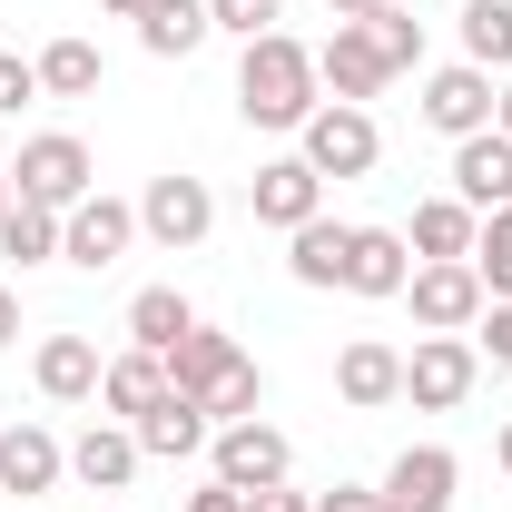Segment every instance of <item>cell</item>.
I'll list each match as a JSON object with an SVG mask.
<instances>
[{"label":"cell","mask_w":512,"mask_h":512,"mask_svg":"<svg viewBox=\"0 0 512 512\" xmlns=\"http://www.w3.org/2000/svg\"><path fill=\"white\" fill-rule=\"evenodd\" d=\"M237 109H247V128H306V119L325 109L316 50H306V40H286V30L247 40V60H237Z\"/></svg>","instance_id":"1"},{"label":"cell","mask_w":512,"mask_h":512,"mask_svg":"<svg viewBox=\"0 0 512 512\" xmlns=\"http://www.w3.org/2000/svg\"><path fill=\"white\" fill-rule=\"evenodd\" d=\"M404 306H414V325H424V335H473L493 296H483L473 256H444V266H414V276H404Z\"/></svg>","instance_id":"2"},{"label":"cell","mask_w":512,"mask_h":512,"mask_svg":"<svg viewBox=\"0 0 512 512\" xmlns=\"http://www.w3.org/2000/svg\"><path fill=\"white\" fill-rule=\"evenodd\" d=\"M89 178H99V168H89V148H79V138H69V128H50V138H30V148H20V168H10V197H30V207H79V197H89Z\"/></svg>","instance_id":"3"},{"label":"cell","mask_w":512,"mask_h":512,"mask_svg":"<svg viewBox=\"0 0 512 512\" xmlns=\"http://www.w3.org/2000/svg\"><path fill=\"white\" fill-rule=\"evenodd\" d=\"M207 463H217V483L266 493V483H286V473H296V444H286L266 414H247V424H217V434H207Z\"/></svg>","instance_id":"4"},{"label":"cell","mask_w":512,"mask_h":512,"mask_svg":"<svg viewBox=\"0 0 512 512\" xmlns=\"http://www.w3.org/2000/svg\"><path fill=\"white\" fill-rule=\"evenodd\" d=\"M473 375H483V345H473V335H424V345L404 355V394H414L424 414H453V404L473 394Z\"/></svg>","instance_id":"5"},{"label":"cell","mask_w":512,"mask_h":512,"mask_svg":"<svg viewBox=\"0 0 512 512\" xmlns=\"http://www.w3.org/2000/svg\"><path fill=\"white\" fill-rule=\"evenodd\" d=\"M375 158H384L375 109H345V99H335V109L306 119V168H316V178H365Z\"/></svg>","instance_id":"6"},{"label":"cell","mask_w":512,"mask_h":512,"mask_svg":"<svg viewBox=\"0 0 512 512\" xmlns=\"http://www.w3.org/2000/svg\"><path fill=\"white\" fill-rule=\"evenodd\" d=\"M138 227L158 237V247L178 256V247H207V227H217V197H207V178H148V197H138Z\"/></svg>","instance_id":"7"},{"label":"cell","mask_w":512,"mask_h":512,"mask_svg":"<svg viewBox=\"0 0 512 512\" xmlns=\"http://www.w3.org/2000/svg\"><path fill=\"white\" fill-rule=\"evenodd\" d=\"M128 237H138V207H119V197H79V207L60 217V256H69V266H89V276L119 266Z\"/></svg>","instance_id":"8"},{"label":"cell","mask_w":512,"mask_h":512,"mask_svg":"<svg viewBox=\"0 0 512 512\" xmlns=\"http://www.w3.org/2000/svg\"><path fill=\"white\" fill-rule=\"evenodd\" d=\"M424 128H444V138H483L493 128V69L453 60L424 79Z\"/></svg>","instance_id":"9"},{"label":"cell","mask_w":512,"mask_h":512,"mask_svg":"<svg viewBox=\"0 0 512 512\" xmlns=\"http://www.w3.org/2000/svg\"><path fill=\"white\" fill-rule=\"evenodd\" d=\"M453 463L444 444H404L394 453V473H384V493H375V512H453Z\"/></svg>","instance_id":"10"},{"label":"cell","mask_w":512,"mask_h":512,"mask_svg":"<svg viewBox=\"0 0 512 512\" xmlns=\"http://www.w3.org/2000/svg\"><path fill=\"white\" fill-rule=\"evenodd\" d=\"M453 197H463L473 217L512 207V138H503V128H483V138H453Z\"/></svg>","instance_id":"11"},{"label":"cell","mask_w":512,"mask_h":512,"mask_svg":"<svg viewBox=\"0 0 512 512\" xmlns=\"http://www.w3.org/2000/svg\"><path fill=\"white\" fill-rule=\"evenodd\" d=\"M247 197H256V217H266V227H286V237H296L306 217H325V207H316V197H325V178L306 168V158H266Z\"/></svg>","instance_id":"12"},{"label":"cell","mask_w":512,"mask_h":512,"mask_svg":"<svg viewBox=\"0 0 512 512\" xmlns=\"http://www.w3.org/2000/svg\"><path fill=\"white\" fill-rule=\"evenodd\" d=\"M316 79H325V89H335V99H345V109H365V99H375V89H384V79H394V69L375 60V40H365L355 20H335V40H325V50H316Z\"/></svg>","instance_id":"13"},{"label":"cell","mask_w":512,"mask_h":512,"mask_svg":"<svg viewBox=\"0 0 512 512\" xmlns=\"http://www.w3.org/2000/svg\"><path fill=\"white\" fill-rule=\"evenodd\" d=\"M404 276H414L404 227H355V247H345V296H404Z\"/></svg>","instance_id":"14"},{"label":"cell","mask_w":512,"mask_h":512,"mask_svg":"<svg viewBox=\"0 0 512 512\" xmlns=\"http://www.w3.org/2000/svg\"><path fill=\"white\" fill-rule=\"evenodd\" d=\"M30 375H40V394H50V404H89L109 365H99V345H89V335H40Z\"/></svg>","instance_id":"15"},{"label":"cell","mask_w":512,"mask_h":512,"mask_svg":"<svg viewBox=\"0 0 512 512\" xmlns=\"http://www.w3.org/2000/svg\"><path fill=\"white\" fill-rule=\"evenodd\" d=\"M237 365H247V355H237V335H217V325H188V335L168 345V384H178V394H197V404L237 375Z\"/></svg>","instance_id":"16"},{"label":"cell","mask_w":512,"mask_h":512,"mask_svg":"<svg viewBox=\"0 0 512 512\" xmlns=\"http://www.w3.org/2000/svg\"><path fill=\"white\" fill-rule=\"evenodd\" d=\"M335 394H345V404H365V414H375V404H404V355L375 345V335H355V345L335 355Z\"/></svg>","instance_id":"17"},{"label":"cell","mask_w":512,"mask_h":512,"mask_svg":"<svg viewBox=\"0 0 512 512\" xmlns=\"http://www.w3.org/2000/svg\"><path fill=\"white\" fill-rule=\"evenodd\" d=\"M128 434H138V453L178 463V453H207V434H217V424H207V404H197V394H178V384H168V404H148Z\"/></svg>","instance_id":"18"},{"label":"cell","mask_w":512,"mask_h":512,"mask_svg":"<svg viewBox=\"0 0 512 512\" xmlns=\"http://www.w3.org/2000/svg\"><path fill=\"white\" fill-rule=\"evenodd\" d=\"M60 473H69V453L50 424H10L0 434V493H50Z\"/></svg>","instance_id":"19"},{"label":"cell","mask_w":512,"mask_h":512,"mask_svg":"<svg viewBox=\"0 0 512 512\" xmlns=\"http://www.w3.org/2000/svg\"><path fill=\"white\" fill-rule=\"evenodd\" d=\"M473 227H483V217H473L463 197H424L414 227H404V247H414V266H444V256H473Z\"/></svg>","instance_id":"20"},{"label":"cell","mask_w":512,"mask_h":512,"mask_svg":"<svg viewBox=\"0 0 512 512\" xmlns=\"http://www.w3.org/2000/svg\"><path fill=\"white\" fill-rule=\"evenodd\" d=\"M99 404L109 414H148V404H168V355H148V345H128V355H109V375H99Z\"/></svg>","instance_id":"21"},{"label":"cell","mask_w":512,"mask_h":512,"mask_svg":"<svg viewBox=\"0 0 512 512\" xmlns=\"http://www.w3.org/2000/svg\"><path fill=\"white\" fill-rule=\"evenodd\" d=\"M69 473H79L89 493H119L128 473H138V434H128V424H89V434L69 444Z\"/></svg>","instance_id":"22"},{"label":"cell","mask_w":512,"mask_h":512,"mask_svg":"<svg viewBox=\"0 0 512 512\" xmlns=\"http://www.w3.org/2000/svg\"><path fill=\"white\" fill-rule=\"evenodd\" d=\"M345 247H355V227H335V217H306V227L286 237V266H296V286H345Z\"/></svg>","instance_id":"23"},{"label":"cell","mask_w":512,"mask_h":512,"mask_svg":"<svg viewBox=\"0 0 512 512\" xmlns=\"http://www.w3.org/2000/svg\"><path fill=\"white\" fill-rule=\"evenodd\" d=\"M207 30H217V20H207V0H148V10H138V40H148L158 60H188Z\"/></svg>","instance_id":"24"},{"label":"cell","mask_w":512,"mask_h":512,"mask_svg":"<svg viewBox=\"0 0 512 512\" xmlns=\"http://www.w3.org/2000/svg\"><path fill=\"white\" fill-rule=\"evenodd\" d=\"M188 325H197V306L178 296V286H138V296H128V335H138L148 355H168Z\"/></svg>","instance_id":"25"},{"label":"cell","mask_w":512,"mask_h":512,"mask_svg":"<svg viewBox=\"0 0 512 512\" xmlns=\"http://www.w3.org/2000/svg\"><path fill=\"white\" fill-rule=\"evenodd\" d=\"M0 256H20V266L60 256V207H30V197H10V207H0Z\"/></svg>","instance_id":"26"},{"label":"cell","mask_w":512,"mask_h":512,"mask_svg":"<svg viewBox=\"0 0 512 512\" xmlns=\"http://www.w3.org/2000/svg\"><path fill=\"white\" fill-rule=\"evenodd\" d=\"M463 60L512 69V0H463Z\"/></svg>","instance_id":"27"},{"label":"cell","mask_w":512,"mask_h":512,"mask_svg":"<svg viewBox=\"0 0 512 512\" xmlns=\"http://www.w3.org/2000/svg\"><path fill=\"white\" fill-rule=\"evenodd\" d=\"M473 276H483L493 306H512V207H493V217L473 227Z\"/></svg>","instance_id":"28"},{"label":"cell","mask_w":512,"mask_h":512,"mask_svg":"<svg viewBox=\"0 0 512 512\" xmlns=\"http://www.w3.org/2000/svg\"><path fill=\"white\" fill-rule=\"evenodd\" d=\"M40 89H50V99H89V89H99V50H89V40H50V50H40Z\"/></svg>","instance_id":"29"},{"label":"cell","mask_w":512,"mask_h":512,"mask_svg":"<svg viewBox=\"0 0 512 512\" xmlns=\"http://www.w3.org/2000/svg\"><path fill=\"white\" fill-rule=\"evenodd\" d=\"M355 30L375 40V60L394 69V79H404V69L424 60V20H404V10H375V20H355Z\"/></svg>","instance_id":"30"},{"label":"cell","mask_w":512,"mask_h":512,"mask_svg":"<svg viewBox=\"0 0 512 512\" xmlns=\"http://www.w3.org/2000/svg\"><path fill=\"white\" fill-rule=\"evenodd\" d=\"M40 99V60H20V50H0V119H20Z\"/></svg>","instance_id":"31"},{"label":"cell","mask_w":512,"mask_h":512,"mask_svg":"<svg viewBox=\"0 0 512 512\" xmlns=\"http://www.w3.org/2000/svg\"><path fill=\"white\" fill-rule=\"evenodd\" d=\"M207 20L237 30V40H266V30H276V0H207Z\"/></svg>","instance_id":"32"},{"label":"cell","mask_w":512,"mask_h":512,"mask_svg":"<svg viewBox=\"0 0 512 512\" xmlns=\"http://www.w3.org/2000/svg\"><path fill=\"white\" fill-rule=\"evenodd\" d=\"M237 512H316V493H296V483H266V493H247Z\"/></svg>","instance_id":"33"},{"label":"cell","mask_w":512,"mask_h":512,"mask_svg":"<svg viewBox=\"0 0 512 512\" xmlns=\"http://www.w3.org/2000/svg\"><path fill=\"white\" fill-rule=\"evenodd\" d=\"M483 355L512 375V306H483Z\"/></svg>","instance_id":"34"},{"label":"cell","mask_w":512,"mask_h":512,"mask_svg":"<svg viewBox=\"0 0 512 512\" xmlns=\"http://www.w3.org/2000/svg\"><path fill=\"white\" fill-rule=\"evenodd\" d=\"M316 512H375V493H355V483H335V493H316Z\"/></svg>","instance_id":"35"},{"label":"cell","mask_w":512,"mask_h":512,"mask_svg":"<svg viewBox=\"0 0 512 512\" xmlns=\"http://www.w3.org/2000/svg\"><path fill=\"white\" fill-rule=\"evenodd\" d=\"M335 20H375V10H394V0H325Z\"/></svg>","instance_id":"36"},{"label":"cell","mask_w":512,"mask_h":512,"mask_svg":"<svg viewBox=\"0 0 512 512\" xmlns=\"http://www.w3.org/2000/svg\"><path fill=\"white\" fill-rule=\"evenodd\" d=\"M0 345H20V296L0 286Z\"/></svg>","instance_id":"37"},{"label":"cell","mask_w":512,"mask_h":512,"mask_svg":"<svg viewBox=\"0 0 512 512\" xmlns=\"http://www.w3.org/2000/svg\"><path fill=\"white\" fill-rule=\"evenodd\" d=\"M493 128H503V138H512V89H493Z\"/></svg>","instance_id":"38"},{"label":"cell","mask_w":512,"mask_h":512,"mask_svg":"<svg viewBox=\"0 0 512 512\" xmlns=\"http://www.w3.org/2000/svg\"><path fill=\"white\" fill-rule=\"evenodd\" d=\"M99 10H119V20H138V10H148V0H99Z\"/></svg>","instance_id":"39"},{"label":"cell","mask_w":512,"mask_h":512,"mask_svg":"<svg viewBox=\"0 0 512 512\" xmlns=\"http://www.w3.org/2000/svg\"><path fill=\"white\" fill-rule=\"evenodd\" d=\"M493 453H503V473H512V424H503V444H493Z\"/></svg>","instance_id":"40"},{"label":"cell","mask_w":512,"mask_h":512,"mask_svg":"<svg viewBox=\"0 0 512 512\" xmlns=\"http://www.w3.org/2000/svg\"><path fill=\"white\" fill-rule=\"evenodd\" d=\"M0 207H10V168H0Z\"/></svg>","instance_id":"41"}]
</instances>
